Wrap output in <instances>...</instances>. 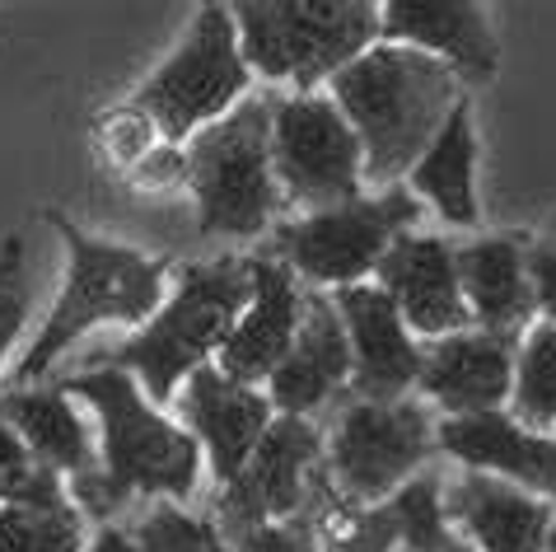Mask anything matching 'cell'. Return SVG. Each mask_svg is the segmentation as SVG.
Returning <instances> with one entry per match:
<instances>
[{
    "label": "cell",
    "instance_id": "8992f818",
    "mask_svg": "<svg viewBox=\"0 0 556 552\" xmlns=\"http://www.w3.org/2000/svg\"><path fill=\"white\" fill-rule=\"evenodd\" d=\"M271 117L276 99L243 95L225 117L202 127L188 146V183L197 197L202 235H267L281 206L271 168Z\"/></svg>",
    "mask_w": 556,
    "mask_h": 552
},
{
    "label": "cell",
    "instance_id": "836d02e7",
    "mask_svg": "<svg viewBox=\"0 0 556 552\" xmlns=\"http://www.w3.org/2000/svg\"><path fill=\"white\" fill-rule=\"evenodd\" d=\"M547 552H556V511H552V529H547Z\"/></svg>",
    "mask_w": 556,
    "mask_h": 552
},
{
    "label": "cell",
    "instance_id": "cb8c5ba5",
    "mask_svg": "<svg viewBox=\"0 0 556 552\" xmlns=\"http://www.w3.org/2000/svg\"><path fill=\"white\" fill-rule=\"evenodd\" d=\"M509 417L529 431H556V324H533L519 337Z\"/></svg>",
    "mask_w": 556,
    "mask_h": 552
},
{
    "label": "cell",
    "instance_id": "ba28073f",
    "mask_svg": "<svg viewBox=\"0 0 556 552\" xmlns=\"http://www.w3.org/2000/svg\"><path fill=\"white\" fill-rule=\"evenodd\" d=\"M249 75L253 71L239 52L235 14L225 5H202L178 52L136 89L131 109H141L168 146H182L235 109L249 89Z\"/></svg>",
    "mask_w": 556,
    "mask_h": 552
},
{
    "label": "cell",
    "instance_id": "5bb4252c",
    "mask_svg": "<svg viewBox=\"0 0 556 552\" xmlns=\"http://www.w3.org/2000/svg\"><path fill=\"white\" fill-rule=\"evenodd\" d=\"M178 412L192 440L202 444V459H211V473L220 478V487L249 464V454L276 422L271 398L257 385L229 379L220 365H202L188 375V393L178 398Z\"/></svg>",
    "mask_w": 556,
    "mask_h": 552
},
{
    "label": "cell",
    "instance_id": "ac0fdd59",
    "mask_svg": "<svg viewBox=\"0 0 556 552\" xmlns=\"http://www.w3.org/2000/svg\"><path fill=\"white\" fill-rule=\"evenodd\" d=\"M300 314H304L300 276L267 253L253 258V300H249V310L239 314V324L229 333V342L220 347L215 365H220L229 379H239V385L271 379V371L286 361V351L300 333Z\"/></svg>",
    "mask_w": 556,
    "mask_h": 552
},
{
    "label": "cell",
    "instance_id": "7402d4cb",
    "mask_svg": "<svg viewBox=\"0 0 556 552\" xmlns=\"http://www.w3.org/2000/svg\"><path fill=\"white\" fill-rule=\"evenodd\" d=\"M0 422L28 444L38 464H48L61 478H75V473H89L99 464L89 422L80 417L66 389H5L0 393Z\"/></svg>",
    "mask_w": 556,
    "mask_h": 552
},
{
    "label": "cell",
    "instance_id": "ffe728a7",
    "mask_svg": "<svg viewBox=\"0 0 556 552\" xmlns=\"http://www.w3.org/2000/svg\"><path fill=\"white\" fill-rule=\"evenodd\" d=\"M379 38L393 48H416L454 66L458 75L486 80L496 71V34L486 10L472 0H393L379 5Z\"/></svg>",
    "mask_w": 556,
    "mask_h": 552
},
{
    "label": "cell",
    "instance_id": "e0dca14e",
    "mask_svg": "<svg viewBox=\"0 0 556 552\" xmlns=\"http://www.w3.org/2000/svg\"><path fill=\"white\" fill-rule=\"evenodd\" d=\"M267 385H271L267 398H271L276 417H308V412L328 407L351 385V342H346V328H342V314H337L332 296L304 290L300 333Z\"/></svg>",
    "mask_w": 556,
    "mask_h": 552
},
{
    "label": "cell",
    "instance_id": "d6a6232c",
    "mask_svg": "<svg viewBox=\"0 0 556 552\" xmlns=\"http://www.w3.org/2000/svg\"><path fill=\"white\" fill-rule=\"evenodd\" d=\"M131 183L146 192H168L178 188V183H188V150L182 146H154L146 160L131 164Z\"/></svg>",
    "mask_w": 556,
    "mask_h": 552
},
{
    "label": "cell",
    "instance_id": "f1b7e54d",
    "mask_svg": "<svg viewBox=\"0 0 556 552\" xmlns=\"http://www.w3.org/2000/svg\"><path fill=\"white\" fill-rule=\"evenodd\" d=\"M28 300H34V281H28V263H24V239L14 235L0 249V361H5V351L24 328Z\"/></svg>",
    "mask_w": 556,
    "mask_h": 552
},
{
    "label": "cell",
    "instance_id": "7c38bea8",
    "mask_svg": "<svg viewBox=\"0 0 556 552\" xmlns=\"http://www.w3.org/2000/svg\"><path fill=\"white\" fill-rule=\"evenodd\" d=\"M332 304L342 314L351 342V393L355 403H397L421 375V347L412 342L397 304L379 286H342L332 290Z\"/></svg>",
    "mask_w": 556,
    "mask_h": 552
},
{
    "label": "cell",
    "instance_id": "8fae6325",
    "mask_svg": "<svg viewBox=\"0 0 556 552\" xmlns=\"http://www.w3.org/2000/svg\"><path fill=\"white\" fill-rule=\"evenodd\" d=\"M318 459H323V436L314 422L276 417L267 426V436H262V444L249 454V464L220 487V501H215L220 539L300 515Z\"/></svg>",
    "mask_w": 556,
    "mask_h": 552
},
{
    "label": "cell",
    "instance_id": "44dd1931",
    "mask_svg": "<svg viewBox=\"0 0 556 552\" xmlns=\"http://www.w3.org/2000/svg\"><path fill=\"white\" fill-rule=\"evenodd\" d=\"M523 253H529L523 235H486L454 249L463 304H468L477 328L519 333V337L529 328V318L538 310H533L529 272H523Z\"/></svg>",
    "mask_w": 556,
    "mask_h": 552
},
{
    "label": "cell",
    "instance_id": "9a60e30c",
    "mask_svg": "<svg viewBox=\"0 0 556 552\" xmlns=\"http://www.w3.org/2000/svg\"><path fill=\"white\" fill-rule=\"evenodd\" d=\"M375 286L397 304L403 324L421 337H450L472 328V314L463 304L454 249L435 235H403L375 267Z\"/></svg>",
    "mask_w": 556,
    "mask_h": 552
},
{
    "label": "cell",
    "instance_id": "5b68a950",
    "mask_svg": "<svg viewBox=\"0 0 556 552\" xmlns=\"http://www.w3.org/2000/svg\"><path fill=\"white\" fill-rule=\"evenodd\" d=\"M229 14L249 71L300 85V95L342 75L379 38V5L365 0H243Z\"/></svg>",
    "mask_w": 556,
    "mask_h": 552
},
{
    "label": "cell",
    "instance_id": "30bf717a",
    "mask_svg": "<svg viewBox=\"0 0 556 552\" xmlns=\"http://www.w3.org/2000/svg\"><path fill=\"white\" fill-rule=\"evenodd\" d=\"M276 188L308 211L342 206L361 197V141L328 95H295L276 103L271 117Z\"/></svg>",
    "mask_w": 556,
    "mask_h": 552
},
{
    "label": "cell",
    "instance_id": "4316f807",
    "mask_svg": "<svg viewBox=\"0 0 556 552\" xmlns=\"http://www.w3.org/2000/svg\"><path fill=\"white\" fill-rule=\"evenodd\" d=\"M85 515L71 497L0 505V552H80Z\"/></svg>",
    "mask_w": 556,
    "mask_h": 552
},
{
    "label": "cell",
    "instance_id": "52a82bcc",
    "mask_svg": "<svg viewBox=\"0 0 556 552\" xmlns=\"http://www.w3.org/2000/svg\"><path fill=\"white\" fill-rule=\"evenodd\" d=\"M421 221V202L407 188H383L379 197H355L342 206H323L281 225L267 243V258L286 263L308 286H361L383 263L403 235Z\"/></svg>",
    "mask_w": 556,
    "mask_h": 552
},
{
    "label": "cell",
    "instance_id": "6da1fadb",
    "mask_svg": "<svg viewBox=\"0 0 556 552\" xmlns=\"http://www.w3.org/2000/svg\"><path fill=\"white\" fill-rule=\"evenodd\" d=\"M71 398H80L99 412L103 450L89 473H75L66 492L75 511L89 519H113L131 497H188L202 478V444L188 426L168 422L160 407L141 393L127 371L113 365H85L66 385Z\"/></svg>",
    "mask_w": 556,
    "mask_h": 552
},
{
    "label": "cell",
    "instance_id": "3957f363",
    "mask_svg": "<svg viewBox=\"0 0 556 552\" xmlns=\"http://www.w3.org/2000/svg\"><path fill=\"white\" fill-rule=\"evenodd\" d=\"M253 300V258H215L178 272L174 296L160 304L141 333H131L122 347L99 351L89 365H113L127 371L154 407L168 403L174 389L192 371L211 365L229 342L239 314Z\"/></svg>",
    "mask_w": 556,
    "mask_h": 552
},
{
    "label": "cell",
    "instance_id": "603a6c76",
    "mask_svg": "<svg viewBox=\"0 0 556 552\" xmlns=\"http://www.w3.org/2000/svg\"><path fill=\"white\" fill-rule=\"evenodd\" d=\"M472 168H477V136L468 103H458L450 122L440 127V136L430 141V150L412 164V192L426 197L450 225L472 229L477 225V197H472Z\"/></svg>",
    "mask_w": 556,
    "mask_h": 552
},
{
    "label": "cell",
    "instance_id": "2e32d148",
    "mask_svg": "<svg viewBox=\"0 0 556 552\" xmlns=\"http://www.w3.org/2000/svg\"><path fill=\"white\" fill-rule=\"evenodd\" d=\"M435 450L458 459L468 473H491L543 501H556V436L529 431L505 407L477 417H444L435 426Z\"/></svg>",
    "mask_w": 556,
    "mask_h": 552
},
{
    "label": "cell",
    "instance_id": "1f68e13d",
    "mask_svg": "<svg viewBox=\"0 0 556 552\" xmlns=\"http://www.w3.org/2000/svg\"><path fill=\"white\" fill-rule=\"evenodd\" d=\"M523 272H529L533 310L543 314V324H556V235L529 243V253H523Z\"/></svg>",
    "mask_w": 556,
    "mask_h": 552
},
{
    "label": "cell",
    "instance_id": "d6986e66",
    "mask_svg": "<svg viewBox=\"0 0 556 552\" xmlns=\"http://www.w3.org/2000/svg\"><path fill=\"white\" fill-rule=\"evenodd\" d=\"M552 511V501L491 473H463L444 497V515L472 552H547Z\"/></svg>",
    "mask_w": 556,
    "mask_h": 552
},
{
    "label": "cell",
    "instance_id": "484cf974",
    "mask_svg": "<svg viewBox=\"0 0 556 552\" xmlns=\"http://www.w3.org/2000/svg\"><path fill=\"white\" fill-rule=\"evenodd\" d=\"M89 552H220V534L182 515L174 501H160L136 525H103Z\"/></svg>",
    "mask_w": 556,
    "mask_h": 552
},
{
    "label": "cell",
    "instance_id": "9c48e42d",
    "mask_svg": "<svg viewBox=\"0 0 556 552\" xmlns=\"http://www.w3.org/2000/svg\"><path fill=\"white\" fill-rule=\"evenodd\" d=\"M430 454H435V422L426 403L416 398L351 403L332 426L323 473L346 505H379L416 478Z\"/></svg>",
    "mask_w": 556,
    "mask_h": 552
},
{
    "label": "cell",
    "instance_id": "d4e9b609",
    "mask_svg": "<svg viewBox=\"0 0 556 552\" xmlns=\"http://www.w3.org/2000/svg\"><path fill=\"white\" fill-rule=\"evenodd\" d=\"M393 529H397V552H472L454 534L450 515H444V492L435 473H416L397 492L383 501Z\"/></svg>",
    "mask_w": 556,
    "mask_h": 552
},
{
    "label": "cell",
    "instance_id": "4dcf8cb0",
    "mask_svg": "<svg viewBox=\"0 0 556 552\" xmlns=\"http://www.w3.org/2000/svg\"><path fill=\"white\" fill-rule=\"evenodd\" d=\"M154 122L141 113V109H113V113H103L99 117V146L108 150V160H117V164H136V160H146L150 150H154Z\"/></svg>",
    "mask_w": 556,
    "mask_h": 552
},
{
    "label": "cell",
    "instance_id": "83f0119b",
    "mask_svg": "<svg viewBox=\"0 0 556 552\" xmlns=\"http://www.w3.org/2000/svg\"><path fill=\"white\" fill-rule=\"evenodd\" d=\"M71 497L61 473H52L48 464H38L28 454V444L0 422V505L14 501H61Z\"/></svg>",
    "mask_w": 556,
    "mask_h": 552
},
{
    "label": "cell",
    "instance_id": "7a4b0ae2",
    "mask_svg": "<svg viewBox=\"0 0 556 552\" xmlns=\"http://www.w3.org/2000/svg\"><path fill=\"white\" fill-rule=\"evenodd\" d=\"M332 103L361 141V178L397 188L463 103V75L416 48H369L332 75Z\"/></svg>",
    "mask_w": 556,
    "mask_h": 552
},
{
    "label": "cell",
    "instance_id": "277c9868",
    "mask_svg": "<svg viewBox=\"0 0 556 552\" xmlns=\"http://www.w3.org/2000/svg\"><path fill=\"white\" fill-rule=\"evenodd\" d=\"M61 239H66L71 267H66V290H61L56 310L48 314L38 342L24 351V361L14 365V389H28L34 379H42L56 365V356L66 347H75L89 328L99 324H150L164 304V286H168V267L160 258H146L127 249V243H103L85 229H75L66 221Z\"/></svg>",
    "mask_w": 556,
    "mask_h": 552
},
{
    "label": "cell",
    "instance_id": "4fadbf2b",
    "mask_svg": "<svg viewBox=\"0 0 556 552\" xmlns=\"http://www.w3.org/2000/svg\"><path fill=\"white\" fill-rule=\"evenodd\" d=\"M515 356L519 333H491V328H463L450 337H435L421 347V389L430 403L444 407V417H477V412H501L515 385Z\"/></svg>",
    "mask_w": 556,
    "mask_h": 552
},
{
    "label": "cell",
    "instance_id": "e575fe53",
    "mask_svg": "<svg viewBox=\"0 0 556 552\" xmlns=\"http://www.w3.org/2000/svg\"><path fill=\"white\" fill-rule=\"evenodd\" d=\"M220 552H229V548H225V543H220Z\"/></svg>",
    "mask_w": 556,
    "mask_h": 552
},
{
    "label": "cell",
    "instance_id": "f546056e",
    "mask_svg": "<svg viewBox=\"0 0 556 552\" xmlns=\"http://www.w3.org/2000/svg\"><path fill=\"white\" fill-rule=\"evenodd\" d=\"M220 543L229 552H323L318 525L308 519V511L290 515V519H276V525H257V529L229 534V539H220Z\"/></svg>",
    "mask_w": 556,
    "mask_h": 552
}]
</instances>
